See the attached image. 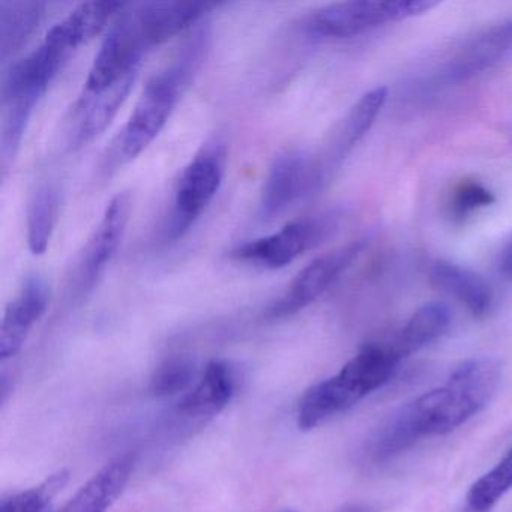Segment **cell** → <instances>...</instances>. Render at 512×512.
Segmentation results:
<instances>
[{
    "label": "cell",
    "instance_id": "cell-1",
    "mask_svg": "<svg viewBox=\"0 0 512 512\" xmlns=\"http://www.w3.org/2000/svg\"><path fill=\"white\" fill-rule=\"evenodd\" d=\"M500 379L502 365L496 358L481 356L461 362L442 386L406 404L377 431L370 457L389 460L424 437L455 430L490 403Z\"/></svg>",
    "mask_w": 512,
    "mask_h": 512
},
{
    "label": "cell",
    "instance_id": "cell-2",
    "mask_svg": "<svg viewBox=\"0 0 512 512\" xmlns=\"http://www.w3.org/2000/svg\"><path fill=\"white\" fill-rule=\"evenodd\" d=\"M208 50V34L197 32L176 58L146 83L130 119L113 146L116 163L139 157L166 127L179 100L199 71Z\"/></svg>",
    "mask_w": 512,
    "mask_h": 512
},
{
    "label": "cell",
    "instance_id": "cell-3",
    "mask_svg": "<svg viewBox=\"0 0 512 512\" xmlns=\"http://www.w3.org/2000/svg\"><path fill=\"white\" fill-rule=\"evenodd\" d=\"M398 361L383 343L362 347L337 374L311 386L299 401L298 425L313 430L389 382Z\"/></svg>",
    "mask_w": 512,
    "mask_h": 512
},
{
    "label": "cell",
    "instance_id": "cell-4",
    "mask_svg": "<svg viewBox=\"0 0 512 512\" xmlns=\"http://www.w3.org/2000/svg\"><path fill=\"white\" fill-rule=\"evenodd\" d=\"M68 58L70 53L44 40L37 50L16 62L5 74L2 83V160L5 164L16 157L35 107Z\"/></svg>",
    "mask_w": 512,
    "mask_h": 512
},
{
    "label": "cell",
    "instance_id": "cell-5",
    "mask_svg": "<svg viewBox=\"0 0 512 512\" xmlns=\"http://www.w3.org/2000/svg\"><path fill=\"white\" fill-rule=\"evenodd\" d=\"M437 7L430 0H358V2H341L320 8L308 14L302 20L301 29L314 38L358 37L388 23L401 22L421 16Z\"/></svg>",
    "mask_w": 512,
    "mask_h": 512
},
{
    "label": "cell",
    "instance_id": "cell-6",
    "mask_svg": "<svg viewBox=\"0 0 512 512\" xmlns=\"http://www.w3.org/2000/svg\"><path fill=\"white\" fill-rule=\"evenodd\" d=\"M226 172V146L221 140L206 143L179 176L164 239H181L217 196Z\"/></svg>",
    "mask_w": 512,
    "mask_h": 512
},
{
    "label": "cell",
    "instance_id": "cell-7",
    "mask_svg": "<svg viewBox=\"0 0 512 512\" xmlns=\"http://www.w3.org/2000/svg\"><path fill=\"white\" fill-rule=\"evenodd\" d=\"M340 215L335 212L292 221L278 232L245 242L232 251L238 262L251 263L266 269L286 268L305 251L322 244L337 230Z\"/></svg>",
    "mask_w": 512,
    "mask_h": 512
},
{
    "label": "cell",
    "instance_id": "cell-8",
    "mask_svg": "<svg viewBox=\"0 0 512 512\" xmlns=\"http://www.w3.org/2000/svg\"><path fill=\"white\" fill-rule=\"evenodd\" d=\"M151 50L146 43L133 7L124 8L104 38L85 82L86 94H98L137 74L143 56Z\"/></svg>",
    "mask_w": 512,
    "mask_h": 512
},
{
    "label": "cell",
    "instance_id": "cell-9",
    "mask_svg": "<svg viewBox=\"0 0 512 512\" xmlns=\"http://www.w3.org/2000/svg\"><path fill=\"white\" fill-rule=\"evenodd\" d=\"M328 179L319 158L301 151L278 155L269 169L260 197L259 214L272 220L284 214L299 200L313 194Z\"/></svg>",
    "mask_w": 512,
    "mask_h": 512
},
{
    "label": "cell",
    "instance_id": "cell-10",
    "mask_svg": "<svg viewBox=\"0 0 512 512\" xmlns=\"http://www.w3.org/2000/svg\"><path fill=\"white\" fill-rule=\"evenodd\" d=\"M365 245V239H359L317 257L296 275L286 292L269 307L266 316L269 319H283L313 304L340 280L347 269L352 268L365 250Z\"/></svg>",
    "mask_w": 512,
    "mask_h": 512
},
{
    "label": "cell",
    "instance_id": "cell-11",
    "mask_svg": "<svg viewBox=\"0 0 512 512\" xmlns=\"http://www.w3.org/2000/svg\"><path fill=\"white\" fill-rule=\"evenodd\" d=\"M130 215V197L118 194L110 200L97 229L80 254L74 274V292L86 296L94 290L109 263L115 257Z\"/></svg>",
    "mask_w": 512,
    "mask_h": 512
},
{
    "label": "cell",
    "instance_id": "cell-12",
    "mask_svg": "<svg viewBox=\"0 0 512 512\" xmlns=\"http://www.w3.org/2000/svg\"><path fill=\"white\" fill-rule=\"evenodd\" d=\"M512 56V17L467 41L440 68L443 85L470 79Z\"/></svg>",
    "mask_w": 512,
    "mask_h": 512
},
{
    "label": "cell",
    "instance_id": "cell-13",
    "mask_svg": "<svg viewBox=\"0 0 512 512\" xmlns=\"http://www.w3.org/2000/svg\"><path fill=\"white\" fill-rule=\"evenodd\" d=\"M50 302V287L41 277H28L19 295L8 304L0 326V358H13L22 350L29 332L44 316Z\"/></svg>",
    "mask_w": 512,
    "mask_h": 512
},
{
    "label": "cell",
    "instance_id": "cell-14",
    "mask_svg": "<svg viewBox=\"0 0 512 512\" xmlns=\"http://www.w3.org/2000/svg\"><path fill=\"white\" fill-rule=\"evenodd\" d=\"M137 74L127 77L118 85L98 92V94H83L77 101L71 118V127L68 131L70 145L73 148H82L89 142L100 136L110 122L115 118L116 113L121 109L122 104L127 100Z\"/></svg>",
    "mask_w": 512,
    "mask_h": 512
},
{
    "label": "cell",
    "instance_id": "cell-15",
    "mask_svg": "<svg viewBox=\"0 0 512 512\" xmlns=\"http://www.w3.org/2000/svg\"><path fill=\"white\" fill-rule=\"evenodd\" d=\"M214 7L208 2H145L133 10L152 50L199 23Z\"/></svg>",
    "mask_w": 512,
    "mask_h": 512
},
{
    "label": "cell",
    "instance_id": "cell-16",
    "mask_svg": "<svg viewBox=\"0 0 512 512\" xmlns=\"http://www.w3.org/2000/svg\"><path fill=\"white\" fill-rule=\"evenodd\" d=\"M386 98H388V91L385 88H376L367 92L338 124L325 155L319 158L328 178L346 160L355 146L367 136L377 116L382 112Z\"/></svg>",
    "mask_w": 512,
    "mask_h": 512
},
{
    "label": "cell",
    "instance_id": "cell-17",
    "mask_svg": "<svg viewBox=\"0 0 512 512\" xmlns=\"http://www.w3.org/2000/svg\"><path fill=\"white\" fill-rule=\"evenodd\" d=\"M127 5L115 0H92L79 5L58 25L53 26L46 40L65 52L73 53L83 44L94 40L103 29L119 16Z\"/></svg>",
    "mask_w": 512,
    "mask_h": 512
},
{
    "label": "cell",
    "instance_id": "cell-18",
    "mask_svg": "<svg viewBox=\"0 0 512 512\" xmlns=\"http://www.w3.org/2000/svg\"><path fill=\"white\" fill-rule=\"evenodd\" d=\"M236 379L227 362L215 359L203 370L200 379L179 400L178 410L182 415L202 418L217 415L232 401Z\"/></svg>",
    "mask_w": 512,
    "mask_h": 512
},
{
    "label": "cell",
    "instance_id": "cell-19",
    "mask_svg": "<svg viewBox=\"0 0 512 512\" xmlns=\"http://www.w3.org/2000/svg\"><path fill=\"white\" fill-rule=\"evenodd\" d=\"M131 455H122L95 473L61 512H109L133 473Z\"/></svg>",
    "mask_w": 512,
    "mask_h": 512
},
{
    "label": "cell",
    "instance_id": "cell-20",
    "mask_svg": "<svg viewBox=\"0 0 512 512\" xmlns=\"http://www.w3.org/2000/svg\"><path fill=\"white\" fill-rule=\"evenodd\" d=\"M449 325H451L449 308L445 304L431 302V304L416 310L412 317L404 323L403 328L394 337L383 341V343L401 362L407 356L413 355L427 347L428 344L439 340L448 332Z\"/></svg>",
    "mask_w": 512,
    "mask_h": 512
},
{
    "label": "cell",
    "instance_id": "cell-21",
    "mask_svg": "<svg viewBox=\"0 0 512 512\" xmlns=\"http://www.w3.org/2000/svg\"><path fill=\"white\" fill-rule=\"evenodd\" d=\"M430 280L457 298L473 316L482 317L490 311L493 304L490 287L470 269L439 260L431 265Z\"/></svg>",
    "mask_w": 512,
    "mask_h": 512
},
{
    "label": "cell",
    "instance_id": "cell-22",
    "mask_svg": "<svg viewBox=\"0 0 512 512\" xmlns=\"http://www.w3.org/2000/svg\"><path fill=\"white\" fill-rule=\"evenodd\" d=\"M46 11L43 2L2 0L0 2V58L7 61L19 52L37 31Z\"/></svg>",
    "mask_w": 512,
    "mask_h": 512
},
{
    "label": "cell",
    "instance_id": "cell-23",
    "mask_svg": "<svg viewBox=\"0 0 512 512\" xmlns=\"http://www.w3.org/2000/svg\"><path fill=\"white\" fill-rule=\"evenodd\" d=\"M59 212L58 190L52 184H43L35 190L28 206V245L35 256L49 248Z\"/></svg>",
    "mask_w": 512,
    "mask_h": 512
},
{
    "label": "cell",
    "instance_id": "cell-24",
    "mask_svg": "<svg viewBox=\"0 0 512 512\" xmlns=\"http://www.w3.org/2000/svg\"><path fill=\"white\" fill-rule=\"evenodd\" d=\"M512 488V448L502 460L470 487L466 496L470 512H490Z\"/></svg>",
    "mask_w": 512,
    "mask_h": 512
},
{
    "label": "cell",
    "instance_id": "cell-25",
    "mask_svg": "<svg viewBox=\"0 0 512 512\" xmlns=\"http://www.w3.org/2000/svg\"><path fill=\"white\" fill-rule=\"evenodd\" d=\"M67 482L68 472L61 470L46 479L43 484L5 497L0 503V512H44L53 497L67 485Z\"/></svg>",
    "mask_w": 512,
    "mask_h": 512
},
{
    "label": "cell",
    "instance_id": "cell-26",
    "mask_svg": "<svg viewBox=\"0 0 512 512\" xmlns=\"http://www.w3.org/2000/svg\"><path fill=\"white\" fill-rule=\"evenodd\" d=\"M194 364L191 359L178 356L167 359L155 370L151 379V392L155 397H172L190 391L194 385Z\"/></svg>",
    "mask_w": 512,
    "mask_h": 512
},
{
    "label": "cell",
    "instance_id": "cell-27",
    "mask_svg": "<svg viewBox=\"0 0 512 512\" xmlns=\"http://www.w3.org/2000/svg\"><path fill=\"white\" fill-rule=\"evenodd\" d=\"M496 197L481 182L464 179L455 185L448 202V215L455 223H463L479 209L493 205Z\"/></svg>",
    "mask_w": 512,
    "mask_h": 512
},
{
    "label": "cell",
    "instance_id": "cell-28",
    "mask_svg": "<svg viewBox=\"0 0 512 512\" xmlns=\"http://www.w3.org/2000/svg\"><path fill=\"white\" fill-rule=\"evenodd\" d=\"M500 262H502L503 271L508 272V274H512V239L511 242H509V244L506 245L505 251H503L502 259H500Z\"/></svg>",
    "mask_w": 512,
    "mask_h": 512
},
{
    "label": "cell",
    "instance_id": "cell-29",
    "mask_svg": "<svg viewBox=\"0 0 512 512\" xmlns=\"http://www.w3.org/2000/svg\"><path fill=\"white\" fill-rule=\"evenodd\" d=\"M337 512H373L370 508H367V506L362 505H352L347 506V508L340 509V511Z\"/></svg>",
    "mask_w": 512,
    "mask_h": 512
},
{
    "label": "cell",
    "instance_id": "cell-30",
    "mask_svg": "<svg viewBox=\"0 0 512 512\" xmlns=\"http://www.w3.org/2000/svg\"><path fill=\"white\" fill-rule=\"evenodd\" d=\"M281 512H296V511H293V509H284V511H281Z\"/></svg>",
    "mask_w": 512,
    "mask_h": 512
}]
</instances>
